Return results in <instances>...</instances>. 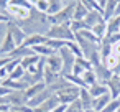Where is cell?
Returning a JSON list of instances; mask_svg holds the SVG:
<instances>
[{"label": "cell", "instance_id": "29", "mask_svg": "<svg viewBox=\"0 0 120 112\" xmlns=\"http://www.w3.org/2000/svg\"><path fill=\"white\" fill-rule=\"evenodd\" d=\"M46 45L54 50V51H59L61 48H64L68 45V41H63V40H51V38H46Z\"/></svg>", "mask_w": 120, "mask_h": 112}, {"label": "cell", "instance_id": "47", "mask_svg": "<svg viewBox=\"0 0 120 112\" xmlns=\"http://www.w3.org/2000/svg\"><path fill=\"white\" fill-rule=\"evenodd\" d=\"M2 82H4V81H2V79H0V84H2Z\"/></svg>", "mask_w": 120, "mask_h": 112}, {"label": "cell", "instance_id": "26", "mask_svg": "<svg viewBox=\"0 0 120 112\" xmlns=\"http://www.w3.org/2000/svg\"><path fill=\"white\" fill-rule=\"evenodd\" d=\"M38 61H40V56L33 53V54H30V56H25V58H22V63H20V66H22V68H23V69L26 71V69H28L30 66L36 64Z\"/></svg>", "mask_w": 120, "mask_h": 112}, {"label": "cell", "instance_id": "5", "mask_svg": "<svg viewBox=\"0 0 120 112\" xmlns=\"http://www.w3.org/2000/svg\"><path fill=\"white\" fill-rule=\"evenodd\" d=\"M7 100L12 107H17V105H23V104H28V96L25 91H12L8 96H7Z\"/></svg>", "mask_w": 120, "mask_h": 112}, {"label": "cell", "instance_id": "34", "mask_svg": "<svg viewBox=\"0 0 120 112\" xmlns=\"http://www.w3.org/2000/svg\"><path fill=\"white\" fill-rule=\"evenodd\" d=\"M118 109H120V99H112L102 112H117Z\"/></svg>", "mask_w": 120, "mask_h": 112}, {"label": "cell", "instance_id": "38", "mask_svg": "<svg viewBox=\"0 0 120 112\" xmlns=\"http://www.w3.org/2000/svg\"><path fill=\"white\" fill-rule=\"evenodd\" d=\"M7 23H0V45H2V41H4V38H5V35H7Z\"/></svg>", "mask_w": 120, "mask_h": 112}, {"label": "cell", "instance_id": "43", "mask_svg": "<svg viewBox=\"0 0 120 112\" xmlns=\"http://www.w3.org/2000/svg\"><path fill=\"white\" fill-rule=\"evenodd\" d=\"M64 2V5H69V4H74V2H77V0H63Z\"/></svg>", "mask_w": 120, "mask_h": 112}, {"label": "cell", "instance_id": "7", "mask_svg": "<svg viewBox=\"0 0 120 112\" xmlns=\"http://www.w3.org/2000/svg\"><path fill=\"white\" fill-rule=\"evenodd\" d=\"M92 69H94V73H95V76H97L99 82H102V84H107V82L113 77V73H112V71H109V69L104 66V63H102V64H99V66H94Z\"/></svg>", "mask_w": 120, "mask_h": 112}, {"label": "cell", "instance_id": "35", "mask_svg": "<svg viewBox=\"0 0 120 112\" xmlns=\"http://www.w3.org/2000/svg\"><path fill=\"white\" fill-rule=\"evenodd\" d=\"M35 8H36L38 12H41V13H46V15H48V0H38L36 5H35Z\"/></svg>", "mask_w": 120, "mask_h": 112}, {"label": "cell", "instance_id": "13", "mask_svg": "<svg viewBox=\"0 0 120 112\" xmlns=\"http://www.w3.org/2000/svg\"><path fill=\"white\" fill-rule=\"evenodd\" d=\"M61 76H63V74H59V73H56V71L49 69L48 66H45V71H43V81L46 82V86L54 84L56 81H59V79H61Z\"/></svg>", "mask_w": 120, "mask_h": 112}, {"label": "cell", "instance_id": "14", "mask_svg": "<svg viewBox=\"0 0 120 112\" xmlns=\"http://www.w3.org/2000/svg\"><path fill=\"white\" fill-rule=\"evenodd\" d=\"M87 91H89V94L92 96V99H95V97H100V96L107 94V92H109V87H107V84H102V82H95L94 86L87 87Z\"/></svg>", "mask_w": 120, "mask_h": 112}, {"label": "cell", "instance_id": "6", "mask_svg": "<svg viewBox=\"0 0 120 112\" xmlns=\"http://www.w3.org/2000/svg\"><path fill=\"white\" fill-rule=\"evenodd\" d=\"M17 48H18V46L15 45V41H13L12 35H10V33H8V30H7V35H5V38H4V41H2V45H0V56L12 54Z\"/></svg>", "mask_w": 120, "mask_h": 112}, {"label": "cell", "instance_id": "24", "mask_svg": "<svg viewBox=\"0 0 120 112\" xmlns=\"http://www.w3.org/2000/svg\"><path fill=\"white\" fill-rule=\"evenodd\" d=\"M102 63H104V66H105L109 71H112V73H113V71H115V68L120 64V58H118V56H115V54H109L107 58H104V59H102Z\"/></svg>", "mask_w": 120, "mask_h": 112}, {"label": "cell", "instance_id": "31", "mask_svg": "<svg viewBox=\"0 0 120 112\" xmlns=\"http://www.w3.org/2000/svg\"><path fill=\"white\" fill-rule=\"evenodd\" d=\"M71 51H72V54L76 56V58H84V54H82V50H81V46L77 45V41H68V45H66Z\"/></svg>", "mask_w": 120, "mask_h": 112}, {"label": "cell", "instance_id": "37", "mask_svg": "<svg viewBox=\"0 0 120 112\" xmlns=\"http://www.w3.org/2000/svg\"><path fill=\"white\" fill-rule=\"evenodd\" d=\"M112 54H115V56L120 58V40L112 43Z\"/></svg>", "mask_w": 120, "mask_h": 112}, {"label": "cell", "instance_id": "33", "mask_svg": "<svg viewBox=\"0 0 120 112\" xmlns=\"http://www.w3.org/2000/svg\"><path fill=\"white\" fill-rule=\"evenodd\" d=\"M25 73H26V71H25L22 66H18L15 71H12V73H10V77H8V79H12V81H20V79L25 76Z\"/></svg>", "mask_w": 120, "mask_h": 112}, {"label": "cell", "instance_id": "48", "mask_svg": "<svg viewBox=\"0 0 120 112\" xmlns=\"http://www.w3.org/2000/svg\"><path fill=\"white\" fill-rule=\"evenodd\" d=\"M117 112H120V109H118V110H117Z\"/></svg>", "mask_w": 120, "mask_h": 112}, {"label": "cell", "instance_id": "11", "mask_svg": "<svg viewBox=\"0 0 120 112\" xmlns=\"http://www.w3.org/2000/svg\"><path fill=\"white\" fill-rule=\"evenodd\" d=\"M107 87H109V94L112 96V99H120V77L118 76H113L107 82Z\"/></svg>", "mask_w": 120, "mask_h": 112}, {"label": "cell", "instance_id": "21", "mask_svg": "<svg viewBox=\"0 0 120 112\" xmlns=\"http://www.w3.org/2000/svg\"><path fill=\"white\" fill-rule=\"evenodd\" d=\"M89 12H90V10H89L84 4H81L79 0H77V2H76V8H74V18H72V20H84Z\"/></svg>", "mask_w": 120, "mask_h": 112}, {"label": "cell", "instance_id": "39", "mask_svg": "<svg viewBox=\"0 0 120 112\" xmlns=\"http://www.w3.org/2000/svg\"><path fill=\"white\" fill-rule=\"evenodd\" d=\"M10 92H12V91H10L8 87H5L4 84H0V97H7Z\"/></svg>", "mask_w": 120, "mask_h": 112}, {"label": "cell", "instance_id": "19", "mask_svg": "<svg viewBox=\"0 0 120 112\" xmlns=\"http://www.w3.org/2000/svg\"><path fill=\"white\" fill-rule=\"evenodd\" d=\"M79 100H81V104H82L84 110H89V109H92V96L89 94L87 87L81 89V94H79Z\"/></svg>", "mask_w": 120, "mask_h": 112}, {"label": "cell", "instance_id": "8", "mask_svg": "<svg viewBox=\"0 0 120 112\" xmlns=\"http://www.w3.org/2000/svg\"><path fill=\"white\" fill-rule=\"evenodd\" d=\"M51 96H53V92H51V89L46 86V89H45V91H41L38 96H35V97H31V99L28 100V105H30L31 109L40 107V105H41V104H43V102H45L48 97H51Z\"/></svg>", "mask_w": 120, "mask_h": 112}, {"label": "cell", "instance_id": "2", "mask_svg": "<svg viewBox=\"0 0 120 112\" xmlns=\"http://www.w3.org/2000/svg\"><path fill=\"white\" fill-rule=\"evenodd\" d=\"M58 53H59L61 59H63V71H61V74H63V76L71 74V73H72V66H74V63H76V56L72 54V51H71L68 46L61 48Z\"/></svg>", "mask_w": 120, "mask_h": 112}, {"label": "cell", "instance_id": "40", "mask_svg": "<svg viewBox=\"0 0 120 112\" xmlns=\"http://www.w3.org/2000/svg\"><path fill=\"white\" fill-rule=\"evenodd\" d=\"M66 109H68V105L66 104H59L54 110H51V112H66Z\"/></svg>", "mask_w": 120, "mask_h": 112}, {"label": "cell", "instance_id": "36", "mask_svg": "<svg viewBox=\"0 0 120 112\" xmlns=\"http://www.w3.org/2000/svg\"><path fill=\"white\" fill-rule=\"evenodd\" d=\"M10 4H12V5H17V7H23V8H33V7L26 2V0H12Z\"/></svg>", "mask_w": 120, "mask_h": 112}, {"label": "cell", "instance_id": "25", "mask_svg": "<svg viewBox=\"0 0 120 112\" xmlns=\"http://www.w3.org/2000/svg\"><path fill=\"white\" fill-rule=\"evenodd\" d=\"M81 77L84 79V84H86V87H90V86H94L95 82H99V79H97V76H95L94 69H89V71H86V73H84Z\"/></svg>", "mask_w": 120, "mask_h": 112}, {"label": "cell", "instance_id": "4", "mask_svg": "<svg viewBox=\"0 0 120 112\" xmlns=\"http://www.w3.org/2000/svg\"><path fill=\"white\" fill-rule=\"evenodd\" d=\"M7 28H8V33L12 35V38H13V41H15V45L17 46H22L23 43H25V40H26V33L15 23V22H10V23H7Z\"/></svg>", "mask_w": 120, "mask_h": 112}, {"label": "cell", "instance_id": "42", "mask_svg": "<svg viewBox=\"0 0 120 112\" xmlns=\"http://www.w3.org/2000/svg\"><path fill=\"white\" fill-rule=\"evenodd\" d=\"M95 4H97V5H99V7H100V8L104 10V7H105V4H107V0H95Z\"/></svg>", "mask_w": 120, "mask_h": 112}, {"label": "cell", "instance_id": "1", "mask_svg": "<svg viewBox=\"0 0 120 112\" xmlns=\"http://www.w3.org/2000/svg\"><path fill=\"white\" fill-rule=\"evenodd\" d=\"M46 38L51 40H63V41H76V35L71 30V23L66 25H53L45 35Z\"/></svg>", "mask_w": 120, "mask_h": 112}, {"label": "cell", "instance_id": "45", "mask_svg": "<svg viewBox=\"0 0 120 112\" xmlns=\"http://www.w3.org/2000/svg\"><path fill=\"white\" fill-rule=\"evenodd\" d=\"M86 112H99V110H94V109H89V110H86Z\"/></svg>", "mask_w": 120, "mask_h": 112}, {"label": "cell", "instance_id": "16", "mask_svg": "<svg viewBox=\"0 0 120 112\" xmlns=\"http://www.w3.org/2000/svg\"><path fill=\"white\" fill-rule=\"evenodd\" d=\"M104 18V13L102 12H99V10H90L89 13H87V17L84 18V22L90 27V30H92V27L95 25V23H99L100 20Z\"/></svg>", "mask_w": 120, "mask_h": 112}, {"label": "cell", "instance_id": "41", "mask_svg": "<svg viewBox=\"0 0 120 112\" xmlns=\"http://www.w3.org/2000/svg\"><path fill=\"white\" fill-rule=\"evenodd\" d=\"M113 17H120V0L117 2V7H115V13H113Z\"/></svg>", "mask_w": 120, "mask_h": 112}, {"label": "cell", "instance_id": "32", "mask_svg": "<svg viewBox=\"0 0 120 112\" xmlns=\"http://www.w3.org/2000/svg\"><path fill=\"white\" fill-rule=\"evenodd\" d=\"M66 112H86V110H84V107H82L81 100H79V99H76L72 104H69V105H68Z\"/></svg>", "mask_w": 120, "mask_h": 112}, {"label": "cell", "instance_id": "28", "mask_svg": "<svg viewBox=\"0 0 120 112\" xmlns=\"http://www.w3.org/2000/svg\"><path fill=\"white\" fill-rule=\"evenodd\" d=\"M30 54H33V50L31 48H25V46H18L13 53H12V58H18V59H22V58H25V56H30Z\"/></svg>", "mask_w": 120, "mask_h": 112}, {"label": "cell", "instance_id": "22", "mask_svg": "<svg viewBox=\"0 0 120 112\" xmlns=\"http://www.w3.org/2000/svg\"><path fill=\"white\" fill-rule=\"evenodd\" d=\"M46 89V82L45 81H41V82H36V84H33V86H30L25 92H26V96H28V100L31 99V97H35V96H38L41 91H45Z\"/></svg>", "mask_w": 120, "mask_h": 112}, {"label": "cell", "instance_id": "20", "mask_svg": "<svg viewBox=\"0 0 120 112\" xmlns=\"http://www.w3.org/2000/svg\"><path fill=\"white\" fill-rule=\"evenodd\" d=\"M117 2H118V0H107V4H105V7H104V20H105V22H109V20L113 18Z\"/></svg>", "mask_w": 120, "mask_h": 112}, {"label": "cell", "instance_id": "10", "mask_svg": "<svg viewBox=\"0 0 120 112\" xmlns=\"http://www.w3.org/2000/svg\"><path fill=\"white\" fill-rule=\"evenodd\" d=\"M112 100V96L107 92V94H104V96H100V97H95V99H92V109L94 110H99V112H102L107 105H109V102Z\"/></svg>", "mask_w": 120, "mask_h": 112}, {"label": "cell", "instance_id": "15", "mask_svg": "<svg viewBox=\"0 0 120 112\" xmlns=\"http://www.w3.org/2000/svg\"><path fill=\"white\" fill-rule=\"evenodd\" d=\"M31 50H33V53H35V54H38L40 58H48V56H51V54L58 53V51L51 50L46 43H43V45H36V46H33Z\"/></svg>", "mask_w": 120, "mask_h": 112}, {"label": "cell", "instance_id": "12", "mask_svg": "<svg viewBox=\"0 0 120 112\" xmlns=\"http://www.w3.org/2000/svg\"><path fill=\"white\" fill-rule=\"evenodd\" d=\"M43 43H46V36H45V35H38V33H35V35H28L26 40H25V43H23L22 46H25V48H33V46H36V45H43Z\"/></svg>", "mask_w": 120, "mask_h": 112}, {"label": "cell", "instance_id": "23", "mask_svg": "<svg viewBox=\"0 0 120 112\" xmlns=\"http://www.w3.org/2000/svg\"><path fill=\"white\" fill-rule=\"evenodd\" d=\"M66 5H64L63 0H48V15H56Z\"/></svg>", "mask_w": 120, "mask_h": 112}, {"label": "cell", "instance_id": "46", "mask_svg": "<svg viewBox=\"0 0 120 112\" xmlns=\"http://www.w3.org/2000/svg\"><path fill=\"white\" fill-rule=\"evenodd\" d=\"M10 112H18V110H10Z\"/></svg>", "mask_w": 120, "mask_h": 112}, {"label": "cell", "instance_id": "30", "mask_svg": "<svg viewBox=\"0 0 120 112\" xmlns=\"http://www.w3.org/2000/svg\"><path fill=\"white\" fill-rule=\"evenodd\" d=\"M64 77H66V81H69L71 84H74V86H77V87H81V89H84V87H86V84H84V79H82L81 76H74V74H66Z\"/></svg>", "mask_w": 120, "mask_h": 112}, {"label": "cell", "instance_id": "44", "mask_svg": "<svg viewBox=\"0 0 120 112\" xmlns=\"http://www.w3.org/2000/svg\"><path fill=\"white\" fill-rule=\"evenodd\" d=\"M33 112H48V110H43L41 107H35V109H33Z\"/></svg>", "mask_w": 120, "mask_h": 112}, {"label": "cell", "instance_id": "3", "mask_svg": "<svg viewBox=\"0 0 120 112\" xmlns=\"http://www.w3.org/2000/svg\"><path fill=\"white\" fill-rule=\"evenodd\" d=\"M31 10L33 8H23V7H17V5H8L7 7V15L15 22V23H18V22H23V20H26L30 15H31Z\"/></svg>", "mask_w": 120, "mask_h": 112}, {"label": "cell", "instance_id": "27", "mask_svg": "<svg viewBox=\"0 0 120 112\" xmlns=\"http://www.w3.org/2000/svg\"><path fill=\"white\" fill-rule=\"evenodd\" d=\"M71 30H72V33L76 35V33H79V31H82V30H90V27H89L84 20H72V22H71Z\"/></svg>", "mask_w": 120, "mask_h": 112}, {"label": "cell", "instance_id": "18", "mask_svg": "<svg viewBox=\"0 0 120 112\" xmlns=\"http://www.w3.org/2000/svg\"><path fill=\"white\" fill-rule=\"evenodd\" d=\"M92 33L97 36V38H100V40H104L105 36H107V22L102 18L99 23H95L94 27H92Z\"/></svg>", "mask_w": 120, "mask_h": 112}, {"label": "cell", "instance_id": "17", "mask_svg": "<svg viewBox=\"0 0 120 112\" xmlns=\"http://www.w3.org/2000/svg\"><path fill=\"white\" fill-rule=\"evenodd\" d=\"M61 104V100H59V97H58V94H53L51 97H48L40 107L43 109V110H48V112H51V110H54L58 105Z\"/></svg>", "mask_w": 120, "mask_h": 112}, {"label": "cell", "instance_id": "9", "mask_svg": "<svg viewBox=\"0 0 120 112\" xmlns=\"http://www.w3.org/2000/svg\"><path fill=\"white\" fill-rule=\"evenodd\" d=\"M46 66L49 69H53V71H56V73L61 74V71H63V59H61L59 53H54V54L48 56L46 58Z\"/></svg>", "mask_w": 120, "mask_h": 112}]
</instances>
